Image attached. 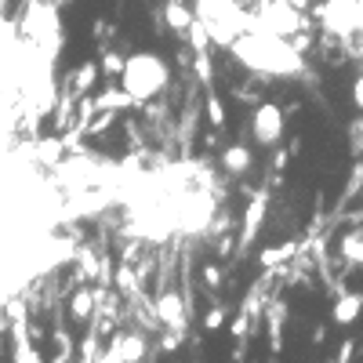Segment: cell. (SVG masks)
I'll return each mask as SVG.
<instances>
[{"instance_id": "6da1fadb", "label": "cell", "mask_w": 363, "mask_h": 363, "mask_svg": "<svg viewBox=\"0 0 363 363\" xmlns=\"http://www.w3.org/2000/svg\"><path fill=\"white\" fill-rule=\"evenodd\" d=\"M120 80H124V91L131 99H153L167 84V66L157 55H135L124 62V69H120Z\"/></svg>"}, {"instance_id": "7a4b0ae2", "label": "cell", "mask_w": 363, "mask_h": 363, "mask_svg": "<svg viewBox=\"0 0 363 363\" xmlns=\"http://www.w3.org/2000/svg\"><path fill=\"white\" fill-rule=\"evenodd\" d=\"M280 131H284V116H280V109L265 102V106L255 113V138H258L262 145H272V142L280 138Z\"/></svg>"}, {"instance_id": "3957f363", "label": "cell", "mask_w": 363, "mask_h": 363, "mask_svg": "<svg viewBox=\"0 0 363 363\" xmlns=\"http://www.w3.org/2000/svg\"><path fill=\"white\" fill-rule=\"evenodd\" d=\"M160 316H164V323H167V327H178V330H182V320H186V309H182V298H178V294H167V298H160Z\"/></svg>"}, {"instance_id": "277c9868", "label": "cell", "mask_w": 363, "mask_h": 363, "mask_svg": "<svg viewBox=\"0 0 363 363\" xmlns=\"http://www.w3.org/2000/svg\"><path fill=\"white\" fill-rule=\"evenodd\" d=\"M225 167L233 171V174H244L247 167H251V153L244 145H233V149H225Z\"/></svg>"}, {"instance_id": "5b68a950", "label": "cell", "mask_w": 363, "mask_h": 363, "mask_svg": "<svg viewBox=\"0 0 363 363\" xmlns=\"http://www.w3.org/2000/svg\"><path fill=\"white\" fill-rule=\"evenodd\" d=\"M359 313V298H342L338 301V309H335V316H338V323H345V320H352Z\"/></svg>"}, {"instance_id": "8992f818", "label": "cell", "mask_w": 363, "mask_h": 363, "mask_svg": "<svg viewBox=\"0 0 363 363\" xmlns=\"http://www.w3.org/2000/svg\"><path fill=\"white\" fill-rule=\"evenodd\" d=\"M345 255H349L352 262H363V233H352V236L345 240Z\"/></svg>"}]
</instances>
